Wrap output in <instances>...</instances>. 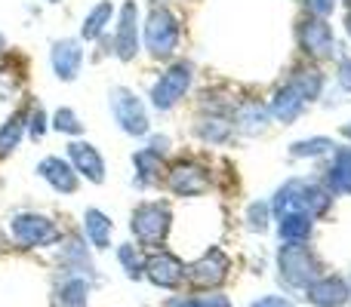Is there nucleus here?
<instances>
[{"mask_svg": "<svg viewBox=\"0 0 351 307\" xmlns=\"http://www.w3.org/2000/svg\"><path fill=\"white\" fill-rule=\"evenodd\" d=\"M333 193L324 187L321 178H305V175H293V178H287L284 185H278V191L271 193V215H284V212H308V215H315L317 222L321 218L330 215V209H333Z\"/></svg>", "mask_w": 351, "mask_h": 307, "instance_id": "nucleus-1", "label": "nucleus"}, {"mask_svg": "<svg viewBox=\"0 0 351 307\" xmlns=\"http://www.w3.org/2000/svg\"><path fill=\"white\" fill-rule=\"evenodd\" d=\"M182 46V18L167 3H152L142 18V49L154 62H173Z\"/></svg>", "mask_w": 351, "mask_h": 307, "instance_id": "nucleus-2", "label": "nucleus"}, {"mask_svg": "<svg viewBox=\"0 0 351 307\" xmlns=\"http://www.w3.org/2000/svg\"><path fill=\"white\" fill-rule=\"evenodd\" d=\"M274 267H278V280L287 289L302 292L311 280L324 273V261L308 243H284L280 240L278 252H274Z\"/></svg>", "mask_w": 351, "mask_h": 307, "instance_id": "nucleus-3", "label": "nucleus"}, {"mask_svg": "<svg viewBox=\"0 0 351 307\" xmlns=\"http://www.w3.org/2000/svg\"><path fill=\"white\" fill-rule=\"evenodd\" d=\"M194 77H197L194 62L173 59L170 65L154 77L152 90H148V105H152L158 114H170L173 108H179V105L185 102V96L191 92V86H194Z\"/></svg>", "mask_w": 351, "mask_h": 307, "instance_id": "nucleus-4", "label": "nucleus"}, {"mask_svg": "<svg viewBox=\"0 0 351 307\" xmlns=\"http://www.w3.org/2000/svg\"><path fill=\"white\" fill-rule=\"evenodd\" d=\"M6 234H10L12 246H19V249H53L62 243L65 230L49 215H43V212L22 209V212H12L10 215Z\"/></svg>", "mask_w": 351, "mask_h": 307, "instance_id": "nucleus-5", "label": "nucleus"}, {"mask_svg": "<svg viewBox=\"0 0 351 307\" xmlns=\"http://www.w3.org/2000/svg\"><path fill=\"white\" fill-rule=\"evenodd\" d=\"M173 230V209L164 200H142L130 212V234L145 249L164 246Z\"/></svg>", "mask_w": 351, "mask_h": 307, "instance_id": "nucleus-6", "label": "nucleus"}, {"mask_svg": "<svg viewBox=\"0 0 351 307\" xmlns=\"http://www.w3.org/2000/svg\"><path fill=\"white\" fill-rule=\"evenodd\" d=\"M108 111L114 117L117 129L130 139H145L152 133V117H148V105L142 96L130 86H111L108 90Z\"/></svg>", "mask_w": 351, "mask_h": 307, "instance_id": "nucleus-7", "label": "nucleus"}, {"mask_svg": "<svg viewBox=\"0 0 351 307\" xmlns=\"http://www.w3.org/2000/svg\"><path fill=\"white\" fill-rule=\"evenodd\" d=\"M296 46L299 53L308 62H333L342 53L336 43L333 25L330 18H317V16H302L296 25Z\"/></svg>", "mask_w": 351, "mask_h": 307, "instance_id": "nucleus-8", "label": "nucleus"}, {"mask_svg": "<svg viewBox=\"0 0 351 307\" xmlns=\"http://www.w3.org/2000/svg\"><path fill=\"white\" fill-rule=\"evenodd\" d=\"M111 53L117 62L130 65L142 53V10L136 0H123L114 16V37H111Z\"/></svg>", "mask_w": 351, "mask_h": 307, "instance_id": "nucleus-9", "label": "nucleus"}, {"mask_svg": "<svg viewBox=\"0 0 351 307\" xmlns=\"http://www.w3.org/2000/svg\"><path fill=\"white\" fill-rule=\"evenodd\" d=\"M164 185L173 197H204L213 185V175H210V166H204L200 160L194 157H179L167 166L164 172Z\"/></svg>", "mask_w": 351, "mask_h": 307, "instance_id": "nucleus-10", "label": "nucleus"}, {"mask_svg": "<svg viewBox=\"0 0 351 307\" xmlns=\"http://www.w3.org/2000/svg\"><path fill=\"white\" fill-rule=\"evenodd\" d=\"M231 273V258L219 246H210L200 258L185 265V283L197 286V289H219Z\"/></svg>", "mask_w": 351, "mask_h": 307, "instance_id": "nucleus-11", "label": "nucleus"}, {"mask_svg": "<svg viewBox=\"0 0 351 307\" xmlns=\"http://www.w3.org/2000/svg\"><path fill=\"white\" fill-rule=\"evenodd\" d=\"M228 120L234 135H243V139H259L271 129V114H268V105L262 98H237L228 111Z\"/></svg>", "mask_w": 351, "mask_h": 307, "instance_id": "nucleus-12", "label": "nucleus"}, {"mask_svg": "<svg viewBox=\"0 0 351 307\" xmlns=\"http://www.w3.org/2000/svg\"><path fill=\"white\" fill-rule=\"evenodd\" d=\"M145 280L154 289H182L185 286V261L170 249H154L145 255Z\"/></svg>", "mask_w": 351, "mask_h": 307, "instance_id": "nucleus-13", "label": "nucleus"}, {"mask_svg": "<svg viewBox=\"0 0 351 307\" xmlns=\"http://www.w3.org/2000/svg\"><path fill=\"white\" fill-rule=\"evenodd\" d=\"M84 62H86V49L80 37H59L53 40L49 46V68H53L56 80L62 83H74L84 71Z\"/></svg>", "mask_w": 351, "mask_h": 307, "instance_id": "nucleus-14", "label": "nucleus"}, {"mask_svg": "<svg viewBox=\"0 0 351 307\" xmlns=\"http://www.w3.org/2000/svg\"><path fill=\"white\" fill-rule=\"evenodd\" d=\"M65 157H68V163L74 166V172H77L80 178H86L90 185H102L105 175H108V166H105L102 151H99L93 142H86V139H71L68 142Z\"/></svg>", "mask_w": 351, "mask_h": 307, "instance_id": "nucleus-15", "label": "nucleus"}, {"mask_svg": "<svg viewBox=\"0 0 351 307\" xmlns=\"http://www.w3.org/2000/svg\"><path fill=\"white\" fill-rule=\"evenodd\" d=\"M302 298L311 307H346L351 302L348 280L339 273H321L302 289Z\"/></svg>", "mask_w": 351, "mask_h": 307, "instance_id": "nucleus-16", "label": "nucleus"}, {"mask_svg": "<svg viewBox=\"0 0 351 307\" xmlns=\"http://www.w3.org/2000/svg\"><path fill=\"white\" fill-rule=\"evenodd\" d=\"M34 172H37V178L47 181V185L53 187L56 193H62V197H71V193L80 191V175L74 172L68 157H62V154L43 157V160L34 166Z\"/></svg>", "mask_w": 351, "mask_h": 307, "instance_id": "nucleus-17", "label": "nucleus"}, {"mask_svg": "<svg viewBox=\"0 0 351 307\" xmlns=\"http://www.w3.org/2000/svg\"><path fill=\"white\" fill-rule=\"evenodd\" d=\"M59 267L65 273H80L86 280H96L93 265V246H86L84 234H65L59 243Z\"/></svg>", "mask_w": 351, "mask_h": 307, "instance_id": "nucleus-18", "label": "nucleus"}, {"mask_svg": "<svg viewBox=\"0 0 351 307\" xmlns=\"http://www.w3.org/2000/svg\"><path fill=\"white\" fill-rule=\"evenodd\" d=\"M321 181L333 197H351V145H336V151L324 157Z\"/></svg>", "mask_w": 351, "mask_h": 307, "instance_id": "nucleus-19", "label": "nucleus"}, {"mask_svg": "<svg viewBox=\"0 0 351 307\" xmlns=\"http://www.w3.org/2000/svg\"><path fill=\"white\" fill-rule=\"evenodd\" d=\"M268 114H271L274 123H280V126H293V123L299 120V117L308 111V102H305L302 96H299L296 90H293L290 83H280L278 90L271 92V98H268Z\"/></svg>", "mask_w": 351, "mask_h": 307, "instance_id": "nucleus-20", "label": "nucleus"}, {"mask_svg": "<svg viewBox=\"0 0 351 307\" xmlns=\"http://www.w3.org/2000/svg\"><path fill=\"white\" fill-rule=\"evenodd\" d=\"M133 187H139V191H148V187L160 185L164 181V172H167V157L152 151V148H139V151H133Z\"/></svg>", "mask_w": 351, "mask_h": 307, "instance_id": "nucleus-21", "label": "nucleus"}, {"mask_svg": "<svg viewBox=\"0 0 351 307\" xmlns=\"http://www.w3.org/2000/svg\"><path fill=\"white\" fill-rule=\"evenodd\" d=\"M287 83H290L293 90L311 105V102H321L324 92H327V74L321 71L317 62H302V65H296L290 71Z\"/></svg>", "mask_w": 351, "mask_h": 307, "instance_id": "nucleus-22", "label": "nucleus"}, {"mask_svg": "<svg viewBox=\"0 0 351 307\" xmlns=\"http://www.w3.org/2000/svg\"><path fill=\"white\" fill-rule=\"evenodd\" d=\"M90 280L80 273H65L53 286V307H90Z\"/></svg>", "mask_w": 351, "mask_h": 307, "instance_id": "nucleus-23", "label": "nucleus"}, {"mask_svg": "<svg viewBox=\"0 0 351 307\" xmlns=\"http://www.w3.org/2000/svg\"><path fill=\"white\" fill-rule=\"evenodd\" d=\"M191 129H194V135H197V142L213 145V148H222L234 139V129H231L228 114H216V111H204V114H197V120H194Z\"/></svg>", "mask_w": 351, "mask_h": 307, "instance_id": "nucleus-24", "label": "nucleus"}, {"mask_svg": "<svg viewBox=\"0 0 351 307\" xmlns=\"http://www.w3.org/2000/svg\"><path fill=\"white\" fill-rule=\"evenodd\" d=\"M80 234H84V240L90 243L96 252H105V249H111L114 222H111V215H105L102 209L90 206V209H84V218H80Z\"/></svg>", "mask_w": 351, "mask_h": 307, "instance_id": "nucleus-25", "label": "nucleus"}, {"mask_svg": "<svg viewBox=\"0 0 351 307\" xmlns=\"http://www.w3.org/2000/svg\"><path fill=\"white\" fill-rule=\"evenodd\" d=\"M114 16H117L114 0H96V3L86 10L84 22H80V40H84V43L102 40V37L108 34L111 22H114Z\"/></svg>", "mask_w": 351, "mask_h": 307, "instance_id": "nucleus-26", "label": "nucleus"}, {"mask_svg": "<svg viewBox=\"0 0 351 307\" xmlns=\"http://www.w3.org/2000/svg\"><path fill=\"white\" fill-rule=\"evenodd\" d=\"M315 224H317V218L308 215V212H302V209L284 212V215L274 218L278 237L284 243H308L311 237H315Z\"/></svg>", "mask_w": 351, "mask_h": 307, "instance_id": "nucleus-27", "label": "nucleus"}, {"mask_svg": "<svg viewBox=\"0 0 351 307\" xmlns=\"http://www.w3.org/2000/svg\"><path fill=\"white\" fill-rule=\"evenodd\" d=\"M339 142L330 139V135H308V139H299L290 145V160H324L336 151Z\"/></svg>", "mask_w": 351, "mask_h": 307, "instance_id": "nucleus-28", "label": "nucleus"}, {"mask_svg": "<svg viewBox=\"0 0 351 307\" xmlns=\"http://www.w3.org/2000/svg\"><path fill=\"white\" fill-rule=\"evenodd\" d=\"M22 139H25V114L16 111V114H10L3 123H0V160L16 154L19 145H22Z\"/></svg>", "mask_w": 351, "mask_h": 307, "instance_id": "nucleus-29", "label": "nucleus"}, {"mask_svg": "<svg viewBox=\"0 0 351 307\" xmlns=\"http://www.w3.org/2000/svg\"><path fill=\"white\" fill-rule=\"evenodd\" d=\"M167 307H231V298L219 289H197L191 295L167 298Z\"/></svg>", "mask_w": 351, "mask_h": 307, "instance_id": "nucleus-30", "label": "nucleus"}, {"mask_svg": "<svg viewBox=\"0 0 351 307\" xmlns=\"http://www.w3.org/2000/svg\"><path fill=\"white\" fill-rule=\"evenodd\" d=\"M114 255H117V265L127 273V280H133V283L145 280V255H142V246H136V243H121Z\"/></svg>", "mask_w": 351, "mask_h": 307, "instance_id": "nucleus-31", "label": "nucleus"}, {"mask_svg": "<svg viewBox=\"0 0 351 307\" xmlns=\"http://www.w3.org/2000/svg\"><path fill=\"white\" fill-rule=\"evenodd\" d=\"M49 129H56L59 135H68V139H84L86 123L80 120L74 108L62 105V108H56L53 114H49Z\"/></svg>", "mask_w": 351, "mask_h": 307, "instance_id": "nucleus-32", "label": "nucleus"}, {"mask_svg": "<svg viewBox=\"0 0 351 307\" xmlns=\"http://www.w3.org/2000/svg\"><path fill=\"white\" fill-rule=\"evenodd\" d=\"M274 215H271V203L268 200H253V203H247V209H243V224H247L250 234H265L268 228H271Z\"/></svg>", "mask_w": 351, "mask_h": 307, "instance_id": "nucleus-33", "label": "nucleus"}, {"mask_svg": "<svg viewBox=\"0 0 351 307\" xmlns=\"http://www.w3.org/2000/svg\"><path fill=\"white\" fill-rule=\"evenodd\" d=\"M47 133H49V114H47V108L37 102V105H31L28 114H25V135H28L31 142H43Z\"/></svg>", "mask_w": 351, "mask_h": 307, "instance_id": "nucleus-34", "label": "nucleus"}, {"mask_svg": "<svg viewBox=\"0 0 351 307\" xmlns=\"http://www.w3.org/2000/svg\"><path fill=\"white\" fill-rule=\"evenodd\" d=\"M333 80H336V86H339V92H351V55H346V53L336 55Z\"/></svg>", "mask_w": 351, "mask_h": 307, "instance_id": "nucleus-35", "label": "nucleus"}, {"mask_svg": "<svg viewBox=\"0 0 351 307\" xmlns=\"http://www.w3.org/2000/svg\"><path fill=\"white\" fill-rule=\"evenodd\" d=\"M305 10V16H317V18H330L339 6V0H299Z\"/></svg>", "mask_w": 351, "mask_h": 307, "instance_id": "nucleus-36", "label": "nucleus"}, {"mask_svg": "<svg viewBox=\"0 0 351 307\" xmlns=\"http://www.w3.org/2000/svg\"><path fill=\"white\" fill-rule=\"evenodd\" d=\"M250 307H296V302L287 298V295H262V298H256Z\"/></svg>", "mask_w": 351, "mask_h": 307, "instance_id": "nucleus-37", "label": "nucleus"}, {"mask_svg": "<svg viewBox=\"0 0 351 307\" xmlns=\"http://www.w3.org/2000/svg\"><path fill=\"white\" fill-rule=\"evenodd\" d=\"M145 139H148V148H152V151H158V154H170V145H173V142H170V135H158V133H148L145 135Z\"/></svg>", "mask_w": 351, "mask_h": 307, "instance_id": "nucleus-38", "label": "nucleus"}, {"mask_svg": "<svg viewBox=\"0 0 351 307\" xmlns=\"http://www.w3.org/2000/svg\"><path fill=\"white\" fill-rule=\"evenodd\" d=\"M339 135H342L346 142H351V123H342V126H339Z\"/></svg>", "mask_w": 351, "mask_h": 307, "instance_id": "nucleus-39", "label": "nucleus"}, {"mask_svg": "<svg viewBox=\"0 0 351 307\" xmlns=\"http://www.w3.org/2000/svg\"><path fill=\"white\" fill-rule=\"evenodd\" d=\"M346 34H348V40H351V6H348V12H346Z\"/></svg>", "mask_w": 351, "mask_h": 307, "instance_id": "nucleus-40", "label": "nucleus"}, {"mask_svg": "<svg viewBox=\"0 0 351 307\" xmlns=\"http://www.w3.org/2000/svg\"><path fill=\"white\" fill-rule=\"evenodd\" d=\"M3 53H6V37L0 34V55H3Z\"/></svg>", "mask_w": 351, "mask_h": 307, "instance_id": "nucleus-41", "label": "nucleus"}, {"mask_svg": "<svg viewBox=\"0 0 351 307\" xmlns=\"http://www.w3.org/2000/svg\"><path fill=\"white\" fill-rule=\"evenodd\" d=\"M47 3H62V0H47Z\"/></svg>", "mask_w": 351, "mask_h": 307, "instance_id": "nucleus-42", "label": "nucleus"}, {"mask_svg": "<svg viewBox=\"0 0 351 307\" xmlns=\"http://www.w3.org/2000/svg\"><path fill=\"white\" fill-rule=\"evenodd\" d=\"M346 6H351V0H346Z\"/></svg>", "mask_w": 351, "mask_h": 307, "instance_id": "nucleus-43", "label": "nucleus"}, {"mask_svg": "<svg viewBox=\"0 0 351 307\" xmlns=\"http://www.w3.org/2000/svg\"><path fill=\"white\" fill-rule=\"evenodd\" d=\"M348 289H351V277H348Z\"/></svg>", "mask_w": 351, "mask_h": 307, "instance_id": "nucleus-44", "label": "nucleus"}]
</instances>
